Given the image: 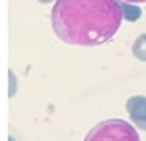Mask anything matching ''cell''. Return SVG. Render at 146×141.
<instances>
[{"instance_id":"8992f818","label":"cell","mask_w":146,"mask_h":141,"mask_svg":"<svg viewBox=\"0 0 146 141\" xmlns=\"http://www.w3.org/2000/svg\"><path fill=\"white\" fill-rule=\"evenodd\" d=\"M125 2H130V3H143L146 0H125Z\"/></svg>"},{"instance_id":"7a4b0ae2","label":"cell","mask_w":146,"mask_h":141,"mask_svg":"<svg viewBox=\"0 0 146 141\" xmlns=\"http://www.w3.org/2000/svg\"><path fill=\"white\" fill-rule=\"evenodd\" d=\"M84 141H140V136L124 119H106L92 127Z\"/></svg>"},{"instance_id":"277c9868","label":"cell","mask_w":146,"mask_h":141,"mask_svg":"<svg viewBox=\"0 0 146 141\" xmlns=\"http://www.w3.org/2000/svg\"><path fill=\"white\" fill-rule=\"evenodd\" d=\"M121 3V11H122V18L129 22H137L141 18V8H138L135 3L125 2V0H119Z\"/></svg>"},{"instance_id":"5b68a950","label":"cell","mask_w":146,"mask_h":141,"mask_svg":"<svg viewBox=\"0 0 146 141\" xmlns=\"http://www.w3.org/2000/svg\"><path fill=\"white\" fill-rule=\"evenodd\" d=\"M132 54L138 60L146 62V33L137 36V40L133 41V46H132Z\"/></svg>"},{"instance_id":"6da1fadb","label":"cell","mask_w":146,"mask_h":141,"mask_svg":"<svg viewBox=\"0 0 146 141\" xmlns=\"http://www.w3.org/2000/svg\"><path fill=\"white\" fill-rule=\"evenodd\" d=\"M122 19L119 0H56L51 11L54 33L73 46H99L110 41Z\"/></svg>"},{"instance_id":"52a82bcc","label":"cell","mask_w":146,"mask_h":141,"mask_svg":"<svg viewBox=\"0 0 146 141\" xmlns=\"http://www.w3.org/2000/svg\"><path fill=\"white\" fill-rule=\"evenodd\" d=\"M40 3H51V2H54V0H38Z\"/></svg>"},{"instance_id":"3957f363","label":"cell","mask_w":146,"mask_h":141,"mask_svg":"<svg viewBox=\"0 0 146 141\" xmlns=\"http://www.w3.org/2000/svg\"><path fill=\"white\" fill-rule=\"evenodd\" d=\"M125 111H127L133 125L140 130L146 132V97L145 95H133L129 97L125 101Z\"/></svg>"}]
</instances>
